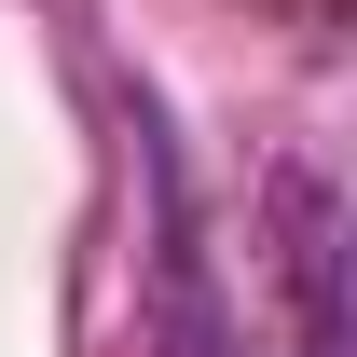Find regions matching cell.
Listing matches in <instances>:
<instances>
[{
	"label": "cell",
	"mask_w": 357,
	"mask_h": 357,
	"mask_svg": "<svg viewBox=\"0 0 357 357\" xmlns=\"http://www.w3.org/2000/svg\"><path fill=\"white\" fill-rule=\"evenodd\" d=\"M275 275H289V357H344V192L316 151L275 165Z\"/></svg>",
	"instance_id": "cell-1"
}]
</instances>
